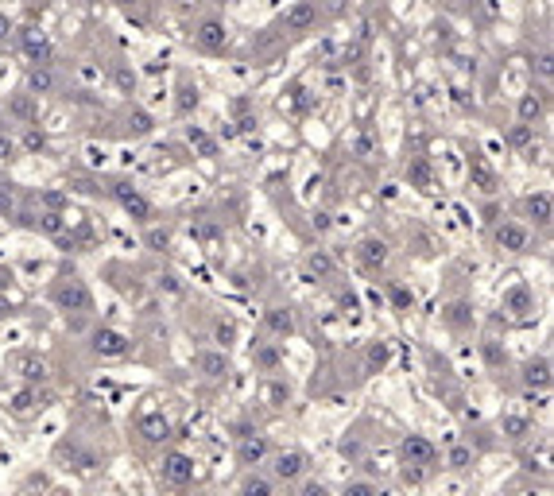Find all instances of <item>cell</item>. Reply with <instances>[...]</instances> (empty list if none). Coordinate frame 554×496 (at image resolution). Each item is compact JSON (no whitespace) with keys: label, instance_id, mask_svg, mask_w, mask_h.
<instances>
[{"label":"cell","instance_id":"cell-37","mask_svg":"<svg viewBox=\"0 0 554 496\" xmlns=\"http://www.w3.org/2000/svg\"><path fill=\"white\" fill-rule=\"evenodd\" d=\"M500 427H504V434H508V438H523L531 430V419H527V415H504Z\"/></svg>","mask_w":554,"mask_h":496},{"label":"cell","instance_id":"cell-44","mask_svg":"<svg viewBox=\"0 0 554 496\" xmlns=\"http://www.w3.org/2000/svg\"><path fill=\"white\" fill-rule=\"evenodd\" d=\"M24 148H27V152H43V148H47V136L35 132V128H27V132H24Z\"/></svg>","mask_w":554,"mask_h":496},{"label":"cell","instance_id":"cell-23","mask_svg":"<svg viewBox=\"0 0 554 496\" xmlns=\"http://www.w3.org/2000/svg\"><path fill=\"white\" fill-rule=\"evenodd\" d=\"M504 311L520 314V318L535 311V295H531V287H512V291H504Z\"/></svg>","mask_w":554,"mask_h":496},{"label":"cell","instance_id":"cell-53","mask_svg":"<svg viewBox=\"0 0 554 496\" xmlns=\"http://www.w3.org/2000/svg\"><path fill=\"white\" fill-rule=\"evenodd\" d=\"M8 283H12V271H4V268H0V287H8Z\"/></svg>","mask_w":554,"mask_h":496},{"label":"cell","instance_id":"cell-51","mask_svg":"<svg viewBox=\"0 0 554 496\" xmlns=\"http://www.w3.org/2000/svg\"><path fill=\"white\" fill-rule=\"evenodd\" d=\"M0 160H16V143L8 136H0Z\"/></svg>","mask_w":554,"mask_h":496},{"label":"cell","instance_id":"cell-12","mask_svg":"<svg viewBox=\"0 0 554 496\" xmlns=\"http://www.w3.org/2000/svg\"><path fill=\"white\" fill-rule=\"evenodd\" d=\"M306 465H311V458L302 454V450H279L276 458H271V477L276 481H299L302 473H306Z\"/></svg>","mask_w":554,"mask_h":496},{"label":"cell","instance_id":"cell-26","mask_svg":"<svg viewBox=\"0 0 554 496\" xmlns=\"http://www.w3.org/2000/svg\"><path fill=\"white\" fill-rule=\"evenodd\" d=\"M186 140H190V148H194L198 155H206V160H213V155H218V140H213L210 132H201L198 125L186 128Z\"/></svg>","mask_w":554,"mask_h":496},{"label":"cell","instance_id":"cell-45","mask_svg":"<svg viewBox=\"0 0 554 496\" xmlns=\"http://www.w3.org/2000/svg\"><path fill=\"white\" fill-rule=\"evenodd\" d=\"M148 244L155 248V253H163V248L171 244V233H167V229H151V233H148Z\"/></svg>","mask_w":554,"mask_h":496},{"label":"cell","instance_id":"cell-2","mask_svg":"<svg viewBox=\"0 0 554 496\" xmlns=\"http://www.w3.org/2000/svg\"><path fill=\"white\" fill-rule=\"evenodd\" d=\"M90 349L101 357V361H120V357L132 353V337L117 326H97L90 334Z\"/></svg>","mask_w":554,"mask_h":496},{"label":"cell","instance_id":"cell-33","mask_svg":"<svg viewBox=\"0 0 554 496\" xmlns=\"http://www.w3.org/2000/svg\"><path fill=\"white\" fill-rule=\"evenodd\" d=\"M241 493H260V496H271V493H276V481H271V477H260V473H252V469H248V473L241 477Z\"/></svg>","mask_w":554,"mask_h":496},{"label":"cell","instance_id":"cell-16","mask_svg":"<svg viewBox=\"0 0 554 496\" xmlns=\"http://www.w3.org/2000/svg\"><path fill=\"white\" fill-rule=\"evenodd\" d=\"M194 369L210 380H225L229 376V349H198L194 353Z\"/></svg>","mask_w":554,"mask_h":496},{"label":"cell","instance_id":"cell-31","mask_svg":"<svg viewBox=\"0 0 554 496\" xmlns=\"http://www.w3.org/2000/svg\"><path fill=\"white\" fill-rule=\"evenodd\" d=\"M236 337H241V326H236L233 318H221L218 326H213V345H218V349H233Z\"/></svg>","mask_w":554,"mask_h":496},{"label":"cell","instance_id":"cell-34","mask_svg":"<svg viewBox=\"0 0 554 496\" xmlns=\"http://www.w3.org/2000/svg\"><path fill=\"white\" fill-rule=\"evenodd\" d=\"M388 299H392V306H395V311H411V306H415V295L407 291V287H403L399 279H392V283H388Z\"/></svg>","mask_w":554,"mask_h":496},{"label":"cell","instance_id":"cell-18","mask_svg":"<svg viewBox=\"0 0 554 496\" xmlns=\"http://www.w3.org/2000/svg\"><path fill=\"white\" fill-rule=\"evenodd\" d=\"M39 407H43V395H39V388H35V384H24V388H16V392L8 395V411L20 415V419L35 415Z\"/></svg>","mask_w":554,"mask_h":496},{"label":"cell","instance_id":"cell-21","mask_svg":"<svg viewBox=\"0 0 554 496\" xmlns=\"http://www.w3.org/2000/svg\"><path fill=\"white\" fill-rule=\"evenodd\" d=\"M523 206H527V218L535 221L539 229H546L554 221V206H551V194H546V190L527 194V202H523Z\"/></svg>","mask_w":554,"mask_h":496},{"label":"cell","instance_id":"cell-22","mask_svg":"<svg viewBox=\"0 0 554 496\" xmlns=\"http://www.w3.org/2000/svg\"><path fill=\"white\" fill-rule=\"evenodd\" d=\"M24 85L31 97H47V93H55V74H50V66H27Z\"/></svg>","mask_w":554,"mask_h":496},{"label":"cell","instance_id":"cell-43","mask_svg":"<svg viewBox=\"0 0 554 496\" xmlns=\"http://www.w3.org/2000/svg\"><path fill=\"white\" fill-rule=\"evenodd\" d=\"M337 306H341L345 314H357L361 311V299H357V291H345L341 287V291H337Z\"/></svg>","mask_w":554,"mask_h":496},{"label":"cell","instance_id":"cell-36","mask_svg":"<svg viewBox=\"0 0 554 496\" xmlns=\"http://www.w3.org/2000/svg\"><path fill=\"white\" fill-rule=\"evenodd\" d=\"M128 128H132L136 136H148L151 128H155V117H151L148 109H132L128 113Z\"/></svg>","mask_w":554,"mask_h":496},{"label":"cell","instance_id":"cell-11","mask_svg":"<svg viewBox=\"0 0 554 496\" xmlns=\"http://www.w3.org/2000/svg\"><path fill=\"white\" fill-rule=\"evenodd\" d=\"M271 454V446L264 434H256V430H248V434L236 438V462L244 465V469H256V465H264V458Z\"/></svg>","mask_w":554,"mask_h":496},{"label":"cell","instance_id":"cell-42","mask_svg":"<svg viewBox=\"0 0 554 496\" xmlns=\"http://www.w3.org/2000/svg\"><path fill=\"white\" fill-rule=\"evenodd\" d=\"M422 481H427V465L403 462V485H422Z\"/></svg>","mask_w":554,"mask_h":496},{"label":"cell","instance_id":"cell-17","mask_svg":"<svg viewBox=\"0 0 554 496\" xmlns=\"http://www.w3.org/2000/svg\"><path fill=\"white\" fill-rule=\"evenodd\" d=\"M136 430H140V438L143 442H151V446H163L171 438V423H167V415H140L136 419Z\"/></svg>","mask_w":554,"mask_h":496},{"label":"cell","instance_id":"cell-15","mask_svg":"<svg viewBox=\"0 0 554 496\" xmlns=\"http://www.w3.org/2000/svg\"><path fill=\"white\" fill-rule=\"evenodd\" d=\"M12 369L20 372L24 384H35V388H43L50 380V364L43 361V357H35V353H16L12 357Z\"/></svg>","mask_w":554,"mask_h":496},{"label":"cell","instance_id":"cell-39","mask_svg":"<svg viewBox=\"0 0 554 496\" xmlns=\"http://www.w3.org/2000/svg\"><path fill=\"white\" fill-rule=\"evenodd\" d=\"M12 43H16V24H12V20L0 12V51H8Z\"/></svg>","mask_w":554,"mask_h":496},{"label":"cell","instance_id":"cell-25","mask_svg":"<svg viewBox=\"0 0 554 496\" xmlns=\"http://www.w3.org/2000/svg\"><path fill=\"white\" fill-rule=\"evenodd\" d=\"M388 361H392V345L388 341H372L369 353H364V372H384Z\"/></svg>","mask_w":554,"mask_h":496},{"label":"cell","instance_id":"cell-1","mask_svg":"<svg viewBox=\"0 0 554 496\" xmlns=\"http://www.w3.org/2000/svg\"><path fill=\"white\" fill-rule=\"evenodd\" d=\"M50 303L59 306L62 314H93V291L82 283V279L66 276L50 287Z\"/></svg>","mask_w":554,"mask_h":496},{"label":"cell","instance_id":"cell-54","mask_svg":"<svg viewBox=\"0 0 554 496\" xmlns=\"http://www.w3.org/2000/svg\"><path fill=\"white\" fill-rule=\"evenodd\" d=\"M117 4H120V8H128V4H136V0H117Z\"/></svg>","mask_w":554,"mask_h":496},{"label":"cell","instance_id":"cell-13","mask_svg":"<svg viewBox=\"0 0 554 496\" xmlns=\"http://www.w3.org/2000/svg\"><path fill=\"white\" fill-rule=\"evenodd\" d=\"M516 117L523 120V125H539V120L546 117V85H531V90L520 93V101H516Z\"/></svg>","mask_w":554,"mask_h":496},{"label":"cell","instance_id":"cell-4","mask_svg":"<svg viewBox=\"0 0 554 496\" xmlns=\"http://www.w3.org/2000/svg\"><path fill=\"white\" fill-rule=\"evenodd\" d=\"M109 194L117 198L120 206H125V213H128L132 221H140V225H151L155 210H151V202L143 198L140 190H136L132 183H128V178H113V183H109Z\"/></svg>","mask_w":554,"mask_h":496},{"label":"cell","instance_id":"cell-29","mask_svg":"<svg viewBox=\"0 0 554 496\" xmlns=\"http://www.w3.org/2000/svg\"><path fill=\"white\" fill-rule=\"evenodd\" d=\"M442 318H446V326H450V330H469L473 326V306L469 303H450L442 311Z\"/></svg>","mask_w":554,"mask_h":496},{"label":"cell","instance_id":"cell-19","mask_svg":"<svg viewBox=\"0 0 554 496\" xmlns=\"http://www.w3.org/2000/svg\"><path fill=\"white\" fill-rule=\"evenodd\" d=\"M469 178H473V186H477L481 194H496V186H500V175H496V171L488 167L477 152L469 155Z\"/></svg>","mask_w":554,"mask_h":496},{"label":"cell","instance_id":"cell-14","mask_svg":"<svg viewBox=\"0 0 554 496\" xmlns=\"http://www.w3.org/2000/svg\"><path fill=\"white\" fill-rule=\"evenodd\" d=\"M551 380H554V372H551V357H527L523 361V388L527 392H551Z\"/></svg>","mask_w":554,"mask_h":496},{"label":"cell","instance_id":"cell-24","mask_svg":"<svg viewBox=\"0 0 554 496\" xmlns=\"http://www.w3.org/2000/svg\"><path fill=\"white\" fill-rule=\"evenodd\" d=\"M306 271L318 276V279H334L337 276V260L326 253V248H314V253L306 256Z\"/></svg>","mask_w":554,"mask_h":496},{"label":"cell","instance_id":"cell-46","mask_svg":"<svg viewBox=\"0 0 554 496\" xmlns=\"http://www.w3.org/2000/svg\"><path fill=\"white\" fill-rule=\"evenodd\" d=\"M287 395H291V388H287V384H279V380H276V384H268V399H271L276 407L287 404Z\"/></svg>","mask_w":554,"mask_h":496},{"label":"cell","instance_id":"cell-27","mask_svg":"<svg viewBox=\"0 0 554 496\" xmlns=\"http://www.w3.org/2000/svg\"><path fill=\"white\" fill-rule=\"evenodd\" d=\"M8 113L20 120V125H31V120H35V113H39V109H35V97L24 90V93H16V97L8 101Z\"/></svg>","mask_w":554,"mask_h":496},{"label":"cell","instance_id":"cell-8","mask_svg":"<svg viewBox=\"0 0 554 496\" xmlns=\"http://www.w3.org/2000/svg\"><path fill=\"white\" fill-rule=\"evenodd\" d=\"M492 241L504 253H531V229L520 225V221H496Z\"/></svg>","mask_w":554,"mask_h":496},{"label":"cell","instance_id":"cell-5","mask_svg":"<svg viewBox=\"0 0 554 496\" xmlns=\"http://www.w3.org/2000/svg\"><path fill=\"white\" fill-rule=\"evenodd\" d=\"M194 47L206 55H221L229 47V27L221 24L218 16H206L198 27H194Z\"/></svg>","mask_w":554,"mask_h":496},{"label":"cell","instance_id":"cell-32","mask_svg":"<svg viewBox=\"0 0 554 496\" xmlns=\"http://www.w3.org/2000/svg\"><path fill=\"white\" fill-rule=\"evenodd\" d=\"M198 85H190V82H183L178 85V97H175V109H178V117H190L194 109H198Z\"/></svg>","mask_w":554,"mask_h":496},{"label":"cell","instance_id":"cell-50","mask_svg":"<svg viewBox=\"0 0 554 496\" xmlns=\"http://www.w3.org/2000/svg\"><path fill=\"white\" fill-rule=\"evenodd\" d=\"M311 221H314V229H318V233H326V229L334 225V221H329V213H326V210H314V218H311Z\"/></svg>","mask_w":554,"mask_h":496},{"label":"cell","instance_id":"cell-10","mask_svg":"<svg viewBox=\"0 0 554 496\" xmlns=\"http://www.w3.org/2000/svg\"><path fill=\"white\" fill-rule=\"evenodd\" d=\"M399 462H411V465H434L438 462V446L430 442L427 434H407L399 442Z\"/></svg>","mask_w":554,"mask_h":496},{"label":"cell","instance_id":"cell-3","mask_svg":"<svg viewBox=\"0 0 554 496\" xmlns=\"http://www.w3.org/2000/svg\"><path fill=\"white\" fill-rule=\"evenodd\" d=\"M16 43H20V51L27 55L31 66H50V62H55V47H50V39H47L43 27H35V24L16 27Z\"/></svg>","mask_w":554,"mask_h":496},{"label":"cell","instance_id":"cell-20","mask_svg":"<svg viewBox=\"0 0 554 496\" xmlns=\"http://www.w3.org/2000/svg\"><path fill=\"white\" fill-rule=\"evenodd\" d=\"M264 326H268V334L279 337V341H287V337L299 330V326H294V314L287 311V306H271V311L264 314Z\"/></svg>","mask_w":554,"mask_h":496},{"label":"cell","instance_id":"cell-47","mask_svg":"<svg viewBox=\"0 0 554 496\" xmlns=\"http://www.w3.org/2000/svg\"><path fill=\"white\" fill-rule=\"evenodd\" d=\"M43 206L62 213V206H66V194H62V190H47V194H43Z\"/></svg>","mask_w":554,"mask_h":496},{"label":"cell","instance_id":"cell-52","mask_svg":"<svg viewBox=\"0 0 554 496\" xmlns=\"http://www.w3.org/2000/svg\"><path fill=\"white\" fill-rule=\"evenodd\" d=\"M159 287H163V291H171V295H178V291H183V283H178L175 276H159Z\"/></svg>","mask_w":554,"mask_h":496},{"label":"cell","instance_id":"cell-48","mask_svg":"<svg viewBox=\"0 0 554 496\" xmlns=\"http://www.w3.org/2000/svg\"><path fill=\"white\" fill-rule=\"evenodd\" d=\"M12 210H16V198L8 186H0V218H12Z\"/></svg>","mask_w":554,"mask_h":496},{"label":"cell","instance_id":"cell-6","mask_svg":"<svg viewBox=\"0 0 554 496\" xmlns=\"http://www.w3.org/2000/svg\"><path fill=\"white\" fill-rule=\"evenodd\" d=\"M159 477H163V485H171V488H186V485L194 481V458L183 454V450H171V454H163Z\"/></svg>","mask_w":554,"mask_h":496},{"label":"cell","instance_id":"cell-30","mask_svg":"<svg viewBox=\"0 0 554 496\" xmlns=\"http://www.w3.org/2000/svg\"><path fill=\"white\" fill-rule=\"evenodd\" d=\"M252 361H256V369H264V372H279V364H283V357H279V349L276 345H256L252 349Z\"/></svg>","mask_w":554,"mask_h":496},{"label":"cell","instance_id":"cell-9","mask_svg":"<svg viewBox=\"0 0 554 496\" xmlns=\"http://www.w3.org/2000/svg\"><path fill=\"white\" fill-rule=\"evenodd\" d=\"M388 256H392V248H388L384 236H364L361 244H357V264H361L369 276H376V271H384Z\"/></svg>","mask_w":554,"mask_h":496},{"label":"cell","instance_id":"cell-40","mask_svg":"<svg viewBox=\"0 0 554 496\" xmlns=\"http://www.w3.org/2000/svg\"><path fill=\"white\" fill-rule=\"evenodd\" d=\"M35 225H39L43 233H59V229H62V213H59V210H47V213H39V221H35Z\"/></svg>","mask_w":554,"mask_h":496},{"label":"cell","instance_id":"cell-49","mask_svg":"<svg viewBox=\"0 0 554 496\" xmlns=\"http://www.w3.org/2000/svg\"><path fill=\"white\" fill-rule=\"evenodd\" d=\"M345 493H357V496H369V493H376V485H372V481H349V485H345Z\"/></svg>","mask_w":554,"mask_h":496},{"label":"cell","instance_id":"cell-41","mask_svg":"<svg viewBox=\"0 0 554 496\" xmlns=\"http://www.w3.org/2000/svg\"><path fill=\"white\" fill-rule=\"evenodd\" d=\"M485 361L492 364V369H500V364L508 361V353H500V341H496V337H488V341H485Z\"/></svg>","mask_w":554,"mask_h":496},{"label":"cell","instance_id":"cell-38","mask_svg":"<svg viewBox=\"0 0 554 496\" xmlns=\"http://www.w3.org/2000/svg\"><path fill=\"white\" fill-rule=\"evenodd\" d=\"M446 465H450V469H469L473 465V450L469 446H453L450 458H446Z\"/></svg>","mask_w":554,"mask_h":496},{"label":"cell","instance_id":"cell-35","mask_svg":"<svg viewBox=\"0 0 554 496\" xmlns=\"http://www.w3.org/2000/svg\"><path fill=\"white\" fill-rule=\"evenodd\" d=\"M504 143H508V148H527V143H535V125H516L512 132L504 136Z\"/></svg>","mask_w":554,"mask_h":496},{"label":"cell","instance_id":"cell-28","mask_svg":"<svg viewBox=\"0 0 554 496\" xmlns=\"http://www.w3.org/2000/svg\"><path fill=\"white\" fill-rule=\"evenodd\" d=\"M407 183H411L415 190H430V186H434V167H430L427 160H411V167H407Z\"/></svg>","mask_w":554,"mask_h":496},{"label":"cell","instance_id":"cell-7","mask_svg":"<svg viewBox=\"0 0 554 496\" xmlns=\"http://www.w3.org/2000/svg\"><path fill=\"white\" fill-rule=\"evenodd\" d=\"M318 27V4L314 0H294L283 12V31L287 35H311Z\"/></svg>","mask_w":554,"mask_h":496}]
</instances>
